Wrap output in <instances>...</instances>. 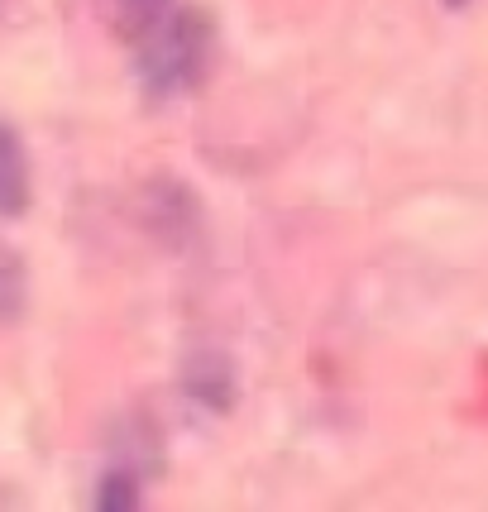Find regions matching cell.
Masks as SVG:
<instances>
[{"label":"cell","mask_w":488,"mask_h":512,"mask_svg":"<svg viewBox=\"0 0 488 512\" xmlns=\"http://www.w3.org/2000/svg\"><path fill=\"white\" fill-rule=\"evenodd\" d=\"M134 48H139L134 77H139L144 96L168 101V96L201 87L211 53H216V20L206 5H182V10H168Z\"/></svg>","instance_id":"1"},{"label":"cell","mask_w":488,"mask_h":512,"mask_svg":"<svg viewBox=\"0 0 488 512\" xmlns=\"http://www.w3.org/2000/svg\"><path fill=\"white\" fill-rule=\"evenodd\" d=\"M29 197H34V168H29V149L15 125L0 120V221L29 211Z\"/></svg>","instance_id":"2"},{"label":"cell","mask_w":488,"mask_h":512,"mask_svg":"<svg viewBox=\"0 0 488 512\" xmlns=\"http://www.w3.org/2000/svg\"><path fill=\"white\" fill-rule=\"evenodd\" d=\"M111 10H115V29H120L130 44H139V39L173 10V0H111Z\"/></svg>","instance_id":"3"},{"label":"cell","mask_w":488,"mask_h":512,"mask_svg":"<svg viewBox=\"0 0 488 512\" xmlns=\"http://www.w3.org/2000/svg\"><path fill=\"white\" fill-rule=\"evenodd\" d=\"M96 508H120V512H130L139 508V479H134L130 469H111L101 484H96Z\"/></svg>","instance_id":"4"},{"label":"cell","mask_w":488,"mask_h":512,"mask_svg":"<svg viewBox=\"0 0 488 512\" xmlns=\"http://www.w3.org/2000/svg\"><path fill=\"white\" fill-rule=\"evenodd\" d=\"M445 5H455V10H460V5H469V0H445Z\"/></svg>","instance_id":"5"},{"label":"cell","mask_w":488,"mask_h":512,"mask_svg":"<svg viewBox=\"0 0 488 512\" xmlns=\"http://www.w3.org/2000/svg\"><path fill=\"white\" fill-rule=\"evenodd\" d=\"M0 10H5V0H0Z\"/></svg>","instance_id":"6"}]
</instances>
